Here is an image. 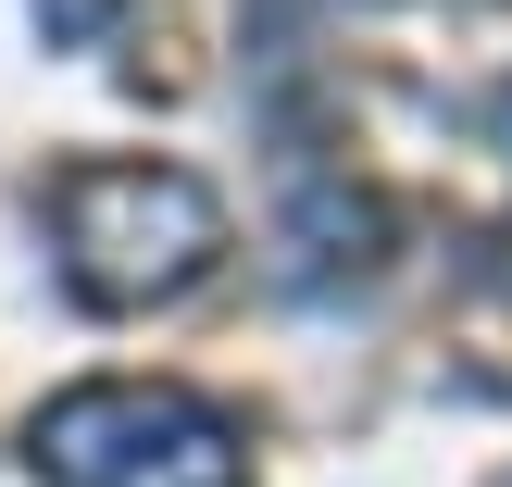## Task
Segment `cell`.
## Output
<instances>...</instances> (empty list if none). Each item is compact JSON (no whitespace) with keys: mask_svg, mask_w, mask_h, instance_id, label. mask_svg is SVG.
Returning a JSON list of instances; mask_svg holds the SVG:
<instances>
[{"mask_svg":"<svg viewBox=\"0 0 512 487\" xmlns=\"http://www.w3.org/2000/svg\"><path fill=\"white\" fill-rule=\"evenodd\" d=\"M38 213H50V275L75 288V313H163L225 263V200L150 150L63 163Z\"/></svg>","mask_w":512,"mask_h":487,"instance_id":"6da1fadb","label":"cell"},{"mask_svg":"<svg viewBox=\"0 0 512 487\" xmlns=\"http://www.w3.org/2000/svg\"><path fill=\"white\" fill-rule=\"evenodd\" d=\"M25 463L50 487H250V425L175 375H88L38 400Z\"/></svg>","mask_w":512,"mask_h":487,"instance_id":"7a4b0ae2","label":"cell"},{"mask_svg":"<svg viewBox=\"0 0 512 487\" xmlns=\"http://www.w3.org/2000/svg\"><path fill=\"white\" fill-rule=\"evenodd\" d=\"M388 250H400V200L375 188V175L300 163L288 213H275V275H288V300H350V288H375Z\"/></svg>","mask_w":512,"mask_h":487,"instance_id":"3957f363","label":"cell"},{"mask_svg":"<svg viewBox=\"0 0 512 487\" xmlns=\"http://www.w3.org/2000/svg\"><path fill=\"white\" fill-rule=\"evenodd\" d=\"M25 13H38V38H50V50H100L125 13H138V0H25Z\"/></svg>","mask_w":512,"mask_h":487,"instance_id":"277c9868","label":"cell"}]
</instances>
